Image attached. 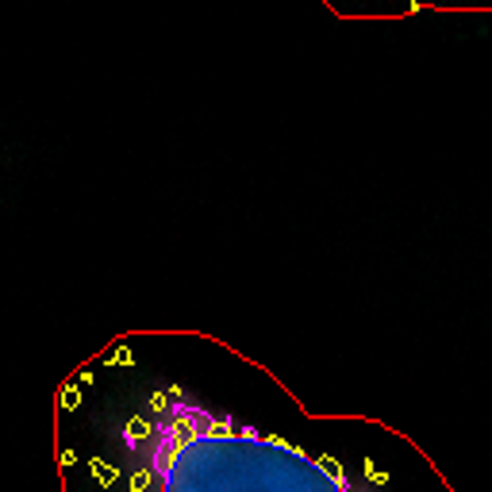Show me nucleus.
Here are the masks:
<instances>
[{
	"instance_id": "nucleus-1",
	"label": "nucleus",
	"mask_w": 492,
	"mask_h": 492,
	"mask_svg": "<svg viewBox=\"0 0 492 492\" xmlns=\"http://www.w3.org/2000/svg\"><path fill=\"white\" fill-rule=\"evenodd\" d=\"M150 462L162 492H350L339 465L311 462L285 442L239 434L185 404L158 423Z\"/></svg>"
}]
</instances>
